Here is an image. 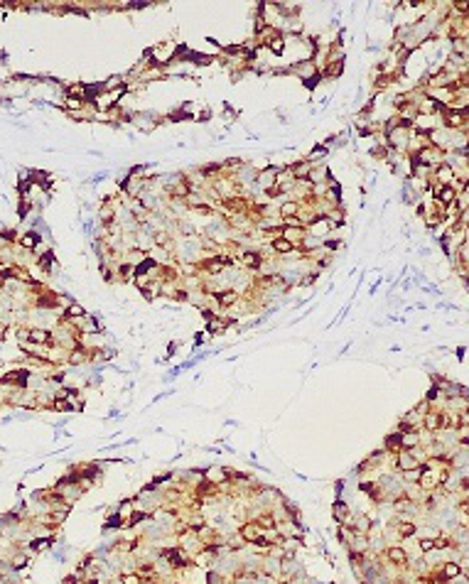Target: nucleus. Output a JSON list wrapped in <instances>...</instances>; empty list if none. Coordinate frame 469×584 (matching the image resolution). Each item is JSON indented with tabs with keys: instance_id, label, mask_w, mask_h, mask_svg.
Masks as SVG:
<instances>
[{
	"instance_id": "423d86ee",
	"label": "nucleus",
	"mask_w": 469,
	"mask_h": 584,
	"mask_svg": "<svg viewBox=\"0 0 469 584\" xmlns=\"http://www.w3.org/2000/svg\"><path fill=\"white\" fill-rule=\"evenodd\" d=\"M351 520H354V528H351V530L359 533V535H369V530L373 528V520H371L366 513H361V516H357V518L351 516Z\"/></svg>"
},
{
	"instance_id": "4468645a",
	"label": "nucleus",
	"mask_w": 469,
	"mask_h": 584,
	"mask_svg": "<svg viewBox=\"0 0 469 584\" xmlns=\"http://www.w3.org/2000/svg\"><path fill=\"white\" fill-rule=\"evenodd\" d=\"M292 248H295V243L285 241V238H275L273 241V250H278V253H290Z\"/></svg>"
},
{
	"instance_id": "f3484780",
	"label": "nucleus",
	"mask_w": 469,
	"mask_h": 584,
	"mask_svg": "<svg viewBox=\"0 0 469 584\" xmlns=\"http://www.w3.org/2000/svg\"><path fill=\"white\" fill-rule=\"evenodd\" d=\"M37 238H40V233H34V231H30L27 236L20 238V243H23L25 248H34V243H37Z\"/></svg>"
},
{
	"instance_id": "7ed1b4c3",
	"label": "nucleus",
	"mask_w": 469,
	"mask_h": 584,
	"mask_svg": "<svg viewBox=\"0 0 469 584\" xmlns=\"http://www.w3.org/2000/svg\"><path fill=\"white\" fill-rule=\"evenodd\" d=\"M423 430L430 435L442 432V410H427L423 415Z\"/></svg>"
},
{
	"instance_id": "2eb2a0df",
	"label": "nucleus",
	"mask_w": 469,
	"mask_h": 584,
	"mask_svg": "<svg viewBox=\"0 0 469 584\" xmlns=\"http://www.w3.org/2000/svg\"><path fill=\"white\" fill-rule=\"evenodd\" d=\"M273 180H275V172L268 169V172H263V174L258 177V187H266V189H268L270 184H273Z\"/></svg>"
},
{
	"instance_id": "aec40b11",
	"label": "nucleus",
	"mask_w": 469,
	"mask_h": 584,
	"mask_svg": "<svg viewBox=\"0 0 469 584\" xmlns=\"http://www.w3.org/2000/svg\"><path fill=\"white\" fill-rule=\"evenodd\" d=\"M47 545H49V540H47V538H45V540H34V542H32V550H37V552H40V550H47Z\"/></svg>"
},
{
	"instance_id": "0eeeda50",
	"label": "nucleus",
	"mask_w": 469,
	"mask_h": 584,
	"mask_svg": "<svg viewBox=\"0 0 469 584\" xmlns=\"http://www.w3.org/2000/svg\"><path fill=\"white\" fill-rule=\"evenodd\" d=\"M393 528H396V535H398V538H413L415 533H418V525H415L413 520H398Z\"/></svg>"
},
{
	"instance_id": "f03ea898",
	"label": "nucleus",
	"mask_w": 469,
	"mask_h": 584,
	"mask_svg": "<svg viewBox=\"0 0 469 584\" xmlns=\"http://www.w3.org/2000/svg\"><path fill=\"white\" fill-rule=\"evenodd\" d=\"M462 572H464V567H462L457 560H447V562H442V564L437 567V574H440L445 582H452V579L462 577Z\"/></svg>"
},
{
	"instance_id": "9b49d317",
	"label": "nucleus",
	"mask_w": 469,
	"mask_h": 584,
	"mask_svg": "<svg viewBox=\"0 0 469 584\" xmlns=\"http://www.w3.org/2000/svg\"><path fill=\"white\" fill-rule=\"evenodd\" d=\"M25 339H30V341H34V344H47V341L52 339V334H49L47 329H30Z\"/></svg>"
},
{
	"instance_id": "ddd939ff",
	"label": "nucleus",
	"mask_w": 469,
	"mask_h": 584,
	"mask_svg": "<svg viewBox=\"0 0 469 584\" xmlns=\"http://www.w3.org/2000/svg\"><path fill=\"white\" fill-rule=\"evenodd\" d=\"M457 525L469 530V508H464V505H459L457 508Z\"/></svg>"
},
{
	"instance_id": "f257e3e1",
	"label": "nucleus",
	"mask_w": 469,
	"mask_h": 584,
	"mask_svg": "<svg viewBox=\"0 0 469 584\" xmlns=\"http://www.w3.org/2000/svg\"><path fill=\"white\" fill-rule=\"evenodd\" d=\"M393 466H396V472L405 474V472H415V469H420V461L415 459L408 450H403V452H398V454L393 457Z\"/></svg>"
},
{
	"instance_id": "6e6552de",
	"label": "nucleus",
	"mask_w": 469,
	"mask_h": 584,
	"mask_svg": "<svg viewBox=\"0 0 469 584\" xmlns=\"http://www.w3.org/2000/svg\"><path fill=\"white\" fill-rule=\"evenodd\" d=\"M334 520L339 525H346L351 520V508L344 503V501H336L334 503Z\"/></svg>"
},
{
	"instance_id": "39448f33",
	"label": "nucleus",
	"mask_w": 469,
	"mask_h": 584,
	"mask_svg": "<svg viewBox=\"0 0 469 584\" xmlns=\"http://www.w3.org/2000/svg\"><path fill=\"white\" fill-rule=\"evenodd\" d=\"M238 535L243 538V542H248V545H253L256 540H260V535H263V530L258 528V523L256 520H251V523H243L241 528H238Z\"/></svg>"
},
{
	"instance_id": "9d476101",
	"label": "nucleus",
	"mask_w": 469,
	"mask_h": 584,
	"mask_svg": "<svg viewBox=\"0 0 469 584\" xmlns=\"http://www.w3.org/2000/svg\"><path fill=\"white\" fill-rule=\"evenodd\" d=\"M383 452H388V454H398V452H403V447H401V432H398V430H396L393 435H388V437H386Z\"/></svg>"
},
{
	"instance_id": "20e7f679",
	"label": "nucleus",
	"mask_w": 469,
	"mask_h": 584,
	"mask_svg": "<svg viewBox=\"0 0 469 584\" xmlns=\"http://www.w3.org/2000/svg\"><path fill=\"white\" fill-rule=\"evenodd\" d=\"M386 560L391 562L393 567H405L410 557H408V552L403 550L401 545H388L386 548Z\"/></svg>"
},
{
	"instance_id": "5701e85b",
	"label": "nucleus",
	"mask_w": 469,
	"mask_h": 584,
	"mask_svg": "<svg viewBox=\"0 0 469 584\" xmlns=\"http://www.w3.org/2000/svg\"><path fill=\"white\" fill-rule=\"evenodd\" d=\"M462 574H464V577H467V579H469V567H464V572H462Z\"/></svg>"
},
{
	"instance_id": "4be33fe9",
	"label": "nucleus",
	"mask_w": 469,
	"mask_h": 584,
	"mask_svg": "<svg viewBox=\"0 0 469 584\" xmlns=\"http://www.w3.org/2000/svg\"><path fill=\"white\" fill-rule=\"evenodd\" d=\"M462 444H464V447H469V432L464 435V437H462Z\"/></svg>"
},
{
	"instance_id": "412c9836",
	"label": "nucleus",
	"mask_w": 469,
	"mask_h": 584,
	"mask_svg": "<svg viewBox=\"0 0 469 584\" xmlns=\"http://www.w3.org/2000/svg\"><path fill=\"white\" fill-rule=\"evenodd\" d=\"M62 584H79L77 574H69V577H67V579H64V582H62Z\"/></svg>"
},
{
	"instance_id": "6ab92c4d",
	"label": "nucleus",
	"mask_w": 469,
	"mask_h": 584,
	"mask_svg": "<svg viewBox=\"0 0 469 584\" xmlns=\"http://www.w3.org/2000/svg\"><path fill=\"white\" fill-rule=\"evenodd\" d=\"M207 584H226V579H223V574L219 572H207Z\"/></svg>"
},
{
	"instance_id": "a211bd4d",
	"label": "nucleus",
	"mask_w": 469,
	"mask_h": 584,
	"mask_svg": "<svg viewBox=\"0 0 469 584\" xmlns=\"http://www.w3.org/2000/svg\"><path fill=\"white\" fill-rule=\"evenodd\" d=\"M418 548H420V552L423 555H427V552H435V545H433V538H423L420 542H418Z\"/></svg>"
},
{
	"instance_id": "f8f14e48",
	"label": "nucleus",
	"mask_w": 469,
	"mask_h": 584,
	"mask_svg": "<svg viewBox=\"0 0 469 584\" xmlns=\"http://www.w3.org/2000/svg\"><path fill=\"white\" fill-rule=\"evenodd\" d=\"M236 300H238V292H236V290H223L221 295H219V300H216V302L223 304V307H229V304H234Z\"/></svg>"
},
{
	"instance_id": "dca6fc26",
	"label": "nucleus",
	"mask_w": 469,
	"mask_h": 584,
	"mask_svg": "<svg viewBox=\"0 0 469 584\" xmlns=\"http://www.w3.org/2000/svg\"><path fill=\"white\" fill-rule=\"evenodd\" d=\"M280 213H283L285 219H290L292 213H297V204H295V202H285L283 206H280Z\"/></svg>"
},
{
	"instance_id": "1a4fd4ad",
	"label": "nucleus",
	"mask_w": 469,
	"mask_h": 584,
	"mask_svg": "<svg viewBox=\"0 0 469 584\" xmlns=\"http://www.w3.org/2000/svg\"><path fill=\"white\" fill-rule=\"evenodd\" d=\"M361 491L369 496V498H373V501H383V489H381L379 481H364L361 483Z\"/></svg>"
}]
</instances>
